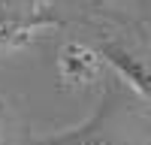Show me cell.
I'll list each match as a JSON object with an SVG mask.
<instances>
[{
	"instance_id": "1",
	"label": "cell",
	"mask_w": 151,
	"mask_h": 145,
	"mask_svg": "<svg viewBox=\"0 0 151 145\" xmlns=\"http://www.w3.org/2000/svg\"><path fill=\"white\" fill-rule=\"evenodd\" d=\"M40 145H142L139 142V112L109 88L100 106L82 124L45 136Z\"/></svg>"
},
{
	"instance_id": "2",
	"label": "cell",
	"mask_w": 151,
	"mask_h": 145,
	"mask_svg": "<svg viewBox=\"0 0 151 145\" xmlns=\"http://www.w3.org/2000/svg\"><path fill=\"white\" fill-rule=\"evenodd\" d=\"M106 60L100 57L97 48L85 45V42H64L58 52V76L70 88H85L100 79Z\"/></svg>"
},
{
	"instance_id": "3",
	"label": "cell",
	"mask_w": 151,
	"mask_h": 145,
	"mask_svg": "<svg viewBox=\"0 0 151 145\" xmlns=\"http://www.w3.org/2000/svg\"><path fill=\"white\" fill-rule=\"evenodd\" d=\"M97 52L136 94L151 100V60H145L142 55H136L133 48L121 45V42H103Z\"/></svg>"
},
{
	"instance_id": "4",
	"label": "cell",
	"mask_w": 151,
	"mask_h": 145,
	"mask_svg": "<svg viewBox=\"0 0 151 145\" xmlns=\"http://www.w3.org/2000/svg\"><path fill=\"white\" fill-rule=\"evenodd\" d=\"M42 24H48V21H27L21 15H3L0 12V45L3 42H24Z\"/></svg>"
}]
</instances>
